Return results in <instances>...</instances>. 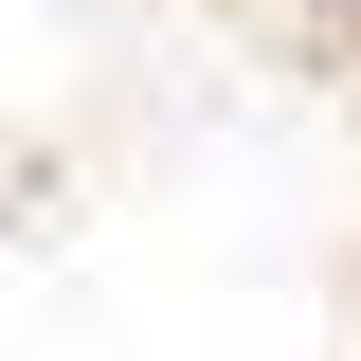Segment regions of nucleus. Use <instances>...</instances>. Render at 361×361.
I'll list each match as a JSON object with an SVG mask.
<instances>
[{"instance_id":"nucleus-1","label":"nucleus","mask_w":361,"mask_h":361,"mask_svg":"<svg viewBox=\"0 0 361 361\" xmlns=\"http://www.w3.org/2000/svg\"><path fill=\"white\" fill-rule=\"evenodd\" d=\"M271 18H289V37H307L325 73H361V0H271Z\"/></svg>"}]
</instances>
